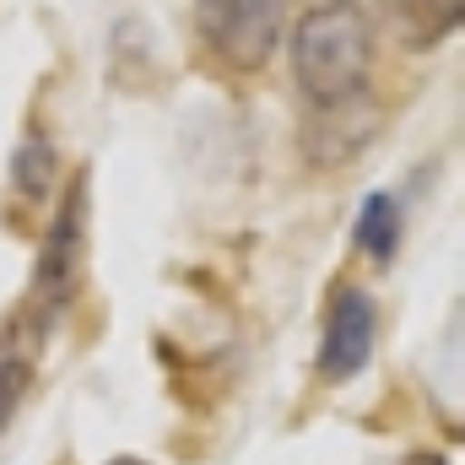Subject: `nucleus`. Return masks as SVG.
I'll return each mask as SVG.
<instances>
[{"mask_svg":"<svg viewBox=\"0 0 465 465\" xmlns=\"http://www.w3.org/2000/svg\"><path fill=\"white\" fill-rule=\"evenodd\" d=\"M87 184L76 179L71 195L60 201L54 212V228L38 249V265H33V292H27V320L49 325L71 298H76V282H82V243H87Z\"/></svg>","mask_w":465,"mask_h":465,"instance_id":"obj_3","label":"nucleus"},{"mask_svg":"<svg viewBox=\"0 0 465 465\" xmlns=\"http://www.w3.org/2000/svg\"><path fill=\"white\" fill-rule=\"evenodd\" d=\"M109 465H146V460H109Z\"/></svg>","mask_w":465,"mask_h":465,"instance_id":"obj_10","label":"nucleus"},{"mask_svg":"<svg viewBox=\"0 0 465 465\" xmlns=\"http://www.w3.org/2000/svg\"><path fill=\"white\" fill-rule=\"evenodd\" d=\"M195 33L228 71H260L282 44V0H195Z\"/></svg>","mask_w":465,"mask_h":465,"instance_id":"obj_2","label":"nucleus"},{"mask_svg":"<svg viewBox=\"0 0 465 465\" xmlns=\"http://www.w3.org/2000/svg\"><path fill=\"white\" fill-rule=\"evenodd\" d=\"M373 65V27L357 0H325L292 27V76L309 104L357 98Z\"/></svg>","mask_w":465,"mask_h":465,"instance_id":"obj_1","label":"nucleus"},{"mask_svg":"<svg viewBox=\"0 0 465 465\" xmlns=\"http://www.w3.org/2000/svg\"><path fill=\"white\" fill-rule=\"evenodd\" d=\"M401 465H450L444 455H433V450H417V455H406Z\"/></svg>","mask_w":465,"mask_h":465,"instance_id":"obj_9","label":"nucleus"},{"mask_svg":"<svg viewBox=\"0 0 465 465\" xmlns=\"http://www.w3.org/2000/svg\"><path fill=\"white\" fill-rule=\"evenodd\" d=\"M384 11H390V27H395L401 44L433 49V44H444L460 27L465 0H384Z\"/></svg>","mask_w":465,"mask_h":465,"instance_id":"obj_6","label":"nucleus"},{"mask_svg":"<svg viewBox=\"0 0 465 465\" xmlns=\"http://www.w3.org/2000/svg\"><path fill=\"white\" fill-rule=\"evenodd\" d=\"M357 249L362 254H373V260H390L395 254V243H401V206H395V195L390 190H373L362 206H357Z\"/></svg>","mask_w":465,"mask_h":465,"instance_id":"obj_7","label":"nucleus"},{"mask_svg":"<svg viewBox=\"0 0 465 465\" xmlns=\"http://www.w3.org/2000/svg\"><path fill=\"white\" fill-rule=\"evenodd\" d=\"M38 341H44V325L27 320V314L0 331V433L11 428V417L22 411V401H27V390H33Z\"/></svg>","mask_w":465,"mask_h":465,"instance_id":"obj_5","label":"nucleus"},{"mask_svg":"<svg viewBox=\"0 0 465 465\" xmlns=\"http://www.w3.org/2000/svg\"><path fill=\"white\" fill-rule=\"evenodd\" d=\"M11 179H16V190H22L27 201H44V195L54 190V146H49L38 130H27V141L16 146V157H11Z\"/></svg>","mask_w":465,"mask_h":465,"instance_id":"obj_8","label":"nucleus"},{"mask_svg":"<svg viewBox=\"0 0 465 465\" xmlns=\"http://www.w3.org/2000/svg\"><path fill=\"white\" fill-rule=\"evenodd\" d=\"M373 341H379V309L362 287H341L325 309V336H320V373L331 384H341L351 373L368 368L373 357Z\"/></svg>","mask_w":465,"mask_h":465,"instance_id":"obj_4","label":"nucleus"}]
</instances>
